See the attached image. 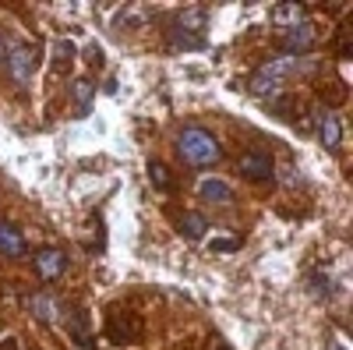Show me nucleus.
<instances>
[{"label": "nucleus", "mask_w": 353, "mask_h": 350, "mask_svg": "<svg viewBox=\"0 0 353 350\" xmlns=\"http://www.w3.org/2000/svg\"><path fill=\"white\" fill-rule=\"evenodd\" d=\"M4 50H8V43H4V39H0V61H4Z\"/></svg>", "instance_id": "19"}, {"label": "nucleus", "mask_w": 353, "mask_h": 350, "mask_svg": "<svg viewBox=\"0 0 353 350\" xmlns=\"http://www.w3.org/2000/svg\"><path fill=\"white\" fill-rule=\"evenodd\" d=\"M212 248H216V251H237V248H241V241H237V237H216V241H212Z\"/></svg>", "instance_id": "18"}, {"label": "nucleus", "mask_w": 353, "mask_h": 350, "mask_svg": "<svg viewBox=\"0 0 353 350\" xmlns=\"http://www.w3.org/2000/svg\"><path fill=\"white\" fill-rule=\"evenodd\" d=\"M205 25H209V18H205V11H201V8H184L181 14H176V32H184V36L201 39Z\"/></svg>", "instance_id": "9"}, {"label": "nucleus", "mask_w": 353, "mask_h": 350, "mask_svg": "<svg viewBox=\"0 0 353 350\" xmlns=\"http://www.w3.org/2000/svg\"><path fill=\"white\" fill-rule=\"evenodd\" d=\"M301 68H311L307 61H293V57H286V61H276V64H265L251 81H248V89L254 93V96H272L279 85L293 75V71H301Z\"/></svg>", "instance_id": "2"}, {"label": "nucleus", "mask_w": 353, "mask_h": 350, "mask_svg": "<svg viewBox=\"0 0 353 350\" xmlns=\"http://www.w3.org/2000/svg\"><path fill=\"white\" fill-rule=\"evenodd\" d=\"M311 43H314V28H311V21L293 25L290 32L283 36V50H286V53H304Z\"/></svg>", "instance_id": "10"}, {"label": "nucleus", "mask_w": 353, "mask_h": 350, "mask_svg": "<svg viewBox=\"0 0 353 350\" xmlns=\"http://www.w3.org/2000/svg\"><path fill=\"white\" fill-rule=\"evenodd\" d=\"M149 181H152L156 188L170 191V188H173V173H170V170H166L159 159H152V163H149Z\"/></svg>", "instance_id": "16"}, {"label": "nucleus", "mask_w": 353, "mask_h": 350, "mask_svg": "<svg viewBox=\"0 0 353 350\" xmlns=\"http://www.w3.org/2000/svg\"><path fill=\"white\" fill-rule=\"evenodd\" d=\"M71 96H74V103L81 110H88V103H92V96H96V81L92 78H74L71 81Z\"/></svg>", "instance_id": "13"}, {"label": "nucleus", "mask_w": 353, "mask_h": 350, "mask_svg": "<svg viewBox=\"0 0 353 350\" xmlns=\"http://www.w3.org/2000/svg\"><path fill=\"white\" fill-rule=\"evenodd\" d=\"M36 273H39V280H46V283L61 280V276L68 273V255H64L61 248H43V251H36Z\"/></svg>", "instance_id": "5"}, {"label": "nucleus", "mask_w": 353, "mask_h": 350, "mask_svg": "<svg viewBox=\"0 0 353 350\" xmlns=\"http://www.w3.org/2000/svg\"><path fill=\"white\" fill-rule=\"evenodd\" d=\"M166 39H170V46H173V50H201V46H205V39L184 36V32H176V28H173V32H170Z\"/></svg>", "instance_id": "17"}, {"label": "nucleus", "mask_w": 353, "mask_h": 350, "mask_svg": "<svg viewBox=\"0 0 353 350\" xmlns=\"http://www.w3.org/2000/svg\"><path fill=\"white\" fill-rule=\"evenodd\" d=\"M237 173L248 181H272V159L269 153H244L237 159Z\"/></svg>", "instance_id": "6"}, {"label": "nucleus", "mask_w": 353, "mask_h": 350, "mask_svg": "<svg viewBox=\"0 0 353 350\" xmlns=\"http://www.w3.org/2000/svg\"><path fill=\"white\" fill-rule=\"evenodd\" d=\"M176 153L191 166H212V163H219V142L201 128H184L181 138H176Z\"/></svg>", "instance_id": "1"}, {"label": "nucleus", "mask_w": 353, "mask_h": 350, "mask_svg": "<svg viewBox=\"0 0 353 350\" xmlns=\"http://www.w3.org/2000/svg\"><path fill=\"white\" fill-rule=\"evenodd\" d=\"M0 255H8V258H25L28 255L25 233L14 223H8V220H0Z\"/></svg>", "instance_id": "7"}, {"label": "nucleus", "mask_w": 353, "mask_h": 350, "mask_svg": "<svg viewBox=\"0 0 353 350\" xmlns=\"http://www.w3.org/2000/svg\"><path fill=\"white\" fill-rule=\"evenodd\" d=\"M332 350H346V347H343V343H332Z\"/></svg>", "instance_id": "20"}, {"label": "nucleus", "mask_w": 353, "mask_h": 350, "mask_svg": "<svg viewBox=\"0 0 353 350\" xmlns=\"http://www.w3.org/2000/svg\"><path fill=\"white\" fill-rule=\"evenodd\" d=\"M314 135H318V142L325 145L329 153H336L339 145H343V124H339V117L332 110H325V106H318L314 110Z\"/></svg>", "instance_id": "4"}, {"label": "nucleus", "mask_w": 353, "mask_h": 350, "mask_svg": "<svg viewBox=\"0 0 353 350\" xmlns=\"http://www.w3.org/2000/svg\"><path fill=\"white\" fill-rule=\"evenodd\" d=\"M74 43H68V39H61V43H57L53 46V71H68V64L74 61Z\"/></svg>", "instance_id": "15"}, {"label": "nucleus", "mask_w": 353, "mask_h": 350, "mask_svg": "<svg viewBox=\"0 0 353 350\" xmlns=\"http://www.w3.org/2000/svg\"><path fill=\"white\" fill-rule=\"evenodd\" d=\"M4 61H8V71L18 85H28V78L36 75V46L32 43H14L4 50Z\"/></svg>", "instance_id": "3"}, {"label": "nucleus", "mask_w": 353, "mask_h": 350, "mask_svg": "<svg viewBox=\"0 0 353 350\" xmlns=\"http://www.w3.org/2000/svg\"><path fill=\"white\" fill-rule=\"evenodd\" d=\"M304 14H307V11H304L301 4H276V8H272V21H276V25H286V28L304 25V21H307Z\"/></svg>", "instance_id": "12"}, {"label": "nucleus", "mask_w": 353, "mask_h": 350, "mask_svg": "<svg viewBox=\"0 0 353 350\" xmlns=\"http://www.w3.org/2000/svg\"><path fill=\"white\" fill-rule=\"evenodd\" d=\"M205 230H209V223H205L201 213H184V220H181V233H184V237L198 241V237H205Z\"/></svg>", "instance_id": "14"}, {"label": "nucleus", "mask_w": 353, "mask_h": 350, "mask_svg": "<svg viewBox=\"0 0 353 350\" xmlns=\"http://www.w3.org/2000/svg\"><path fill=\"white\" fill-rule=\"evenodd\" d=\"M28 311H32L39 322H46V326L57 322V301L50 294H32V298H28Z\"/></svg>", "instance_id": "11"}, {"label": "nucleus", "mask_w": 353, "mask_h": 350, "mask_svg": "<svg viewBox=\"0 0 353 350\" xmlns=\"http://www.w3.org/2000/svg\"><path fill=\"white\" fill-rule=\"evenodd\" d=\"M198 198L212 202V206H226V202H233V188L223 177H201L198 181Z\"/></svg>", "instance_id": "8"}]
</instances>
